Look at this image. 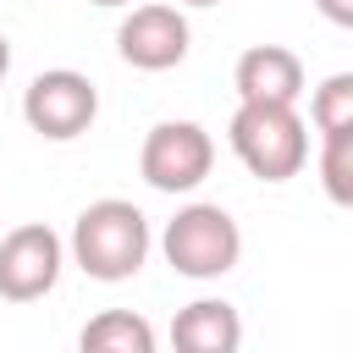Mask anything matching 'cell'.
<instances>
[{
  "instance_id": "11",
  "label": "cell",
  "mask_w": 353,
  "mask_h": 353,
  "mask_svg": "<svg viewBox=\"0 0 353 353\" xmlns=\"http://www.w3.org/2000/svg\"><path fill=\"white\" fill-rule=\"evenodd\" d=\"M309 121H314L320 138L353 127V72H331V77L314 83V94H309Z\"/></svg>"
},
{
  "instance_id": "10",
  "label": "cell",
  "mask_w": 353,
  "mask_h": 353,
  "mask_svg": "<svg viewBox=\"0 0 353 353\" xmlns=\"http://www.w3.org/2000/svg\"><path fill=\"white\" fill-rule=\"evenodd\" d=\"M83 353H154V325L132 309H105L77 331Z\"/></svg>"
},
{
  "instance_id": "6",
  "label": "cell",
  "mask_w": 353,
  "mask_h": 353,
  "mask_svg": "<svg viewBox=\"0 0 353 353\" xmlns=\"http://www.w3.org/2000/svg\"><path fill=\"white\" fill-rule=\"evenodd\" d=\"M66 265V243L44 226V221H22L0 237V298L6 303H39L44 292H55Z\"/></svg>"
},
{
  "instance_id": "2",
  "label": "cell",
  "mask_w": 353,
  "mask_h": 353,
  "mask_svg": "<svg viewBox=\"0 0 353 353\" xmlns=\"http://www.w3.org/2000/svg\"><path fill=\"white\" fill-rule=\"evenodd\" d=\"M226 143L248 165V176H259V182H292L303 171V160H309V121L298 116V105L237 99V110L226 121Z\"/></svg>"
},
{
  "instance_id": "13",
  "label": "cell",
  "mask_w": 353,
  "mask_h": 353,
  "mask_svg": "<svg viewBox=\"0 0 353 353\" xmlns=\"http://www.w3.org/2000/svg\"><path fill=\"white\" fill-rule=\"evenodd\" d=\"M314 11H320L331 28H347V33H353V0H314Z\"/></svg>"
},
{
  "instance_id": "16",
  "label": "cell",
  "mask_w": 353,
  "mask_h": 353,
  "mask_svg": "<svg viewBox=\"0 0 353 353\" xmlns=\"http://www.w3.org/2000/svg\"><path fill=\"white\" fill-rule=\"evenodd\" d=\"M94 6H110V11H116V6H132V0H94Z\"/></svg>"
},
{
  "instance_id": "7",
  "label": "cell",
  "mask_w": 353,
  "mask_h": 353,
  "mask_svg": "<svg viewBox=\"0 0 353 353\" xmlns=\"http://www.w3.org/2000/svg\"><path fill=\"white\" fill-rule=\"evenodd\" d=\"M116 50H121V61L138 66V72H171V66L188 61V50H193V28H188L182 6L143 0V6H132V11L121 17V28H116Z\"/></svg>"
},
{
  "instance_id": "1",
  "label": "cell",
  "mask_w": 353,
  "mask_h": 353,
  "mask_svg": "<svg viewBox=\"0 0 353 353\" xmlns=\"http://www.w3.org/2000/svg\"><path fill=\"white\" fill-rule=\"evenodd\" d=\"M154 237H149V215L132 204V199H94L77 210L72 221V237H66V254L72 265L88 276V281H132L149 259Z\"/></svg>"
},
{
  "instance_id": "8",
  "label": "cell",
  "mask_w": 353,
  "mask_h": 353,
  "mask_svg": "<svg viewBox=\"0 0 353 353\" xmlns=\"http://www.w3.org/2000/svg\"><path fill=\"white\" fill-rule=\"evenodd\" d=\"M232 88L237 99H276V105H298L303 99V61L287 44H254L237 55L232 66Z\"/></svg>"
},
{
  "instance_id": "3",
  "label": "cell",
  "mask_w": 353,
  "mask_h": 353,
  "mask_svg": "<svg viewBox=\"0 0 353 353\" xmlns=\"http://www.w3.org/2000/svg\"><path fill=\"white\" fill-rule=\"evenodd\" d=\"M160 254L188 281H221L243 259V232L221 204H182L160 232Z\"/></svg>"
},
{
  "instance_id": "4",
  "label": "cell",
  "mask_w": 353,
  "mask_h": 353,
  "mask_svg": "<svg viewBox=\"0 0 353 353\" xmlns=\"http://www.w3.org/2000/svg\"><path fill=\"white\" fill-rule=\"evenodd\" d=\"M94 116H99V88H94L83 72H72V66H50V72H39V77L22 88V121H28V132H39L44 143H72V138H83V132L94 127Z\"/></svg>"
},
{
  "instance_id": "14",
  "label": "cell",
  "mask_w": 353,
  "mask_h": 353,
  "mask_svg": "<svg viewBox=\"0 0 353 353\" xmlns=\"http://www.w3.org/2000/svg\"><path fill=\"white\" fill-rule=\"evenodd\" d=\"M6 72H11V39L0 33V83H6Z\"/></svg>"
},
{
  "instance_id": "9",
  "label": "cell",
  "mask_w": 353,
  "mask_h": 353,
  "mask_svg": "<svg viewBox=\"0 0 353 353\" xmlns=\"http://www.w3.org/2000/svg\"><path fill=\"white\" fill-rule=\"evenodd\" d=\"M171 347H182V353H237L243 347V314L226 298H193L171 320Z\"/></svg>"
},
{
  "instance_id": "5",
  "label": "cell",
  "mask_w": 353,
  "mask_h": 353,
  "mask_svg": "<svg viewBox=\"0 0 353 353\" xmlns=\"http://www.w3.org/2000/svg\"><path fill=\"white\" fill-rule=\"evenodd\" d=\"M215 171V138L199 121H154L138 149V176L154 193H193Z\"/></svg>"
},
{
  "instance_id": "12",
  "label": "cell",
  "mask_w": 353,
  "mask_h": 353,
  "mask_svg": "<svg viewBox=\"0 0 353 353\" xmlns=\"http://www.w3.org/2000/svg\"><path fill=\"white\" fill-rule=\"evenodd\" d=\"M320 188L331 204L353 210V127L320 138Z\"/></svg>"
},
{
  "instance_id": "15",
  "label": "cell",
  "mask_w": 353,
  "mask_h": 353,
  "mask_svg": "<svg viewBox=\"0 0 353 353\" xmlns=\"http://www.w3.org/2000/svg\"><path fill=\"white\" fill-rule=\"evenodd\" d=\"M176 6H226V0H176Z\"/></svg>"
}]
</instances>
